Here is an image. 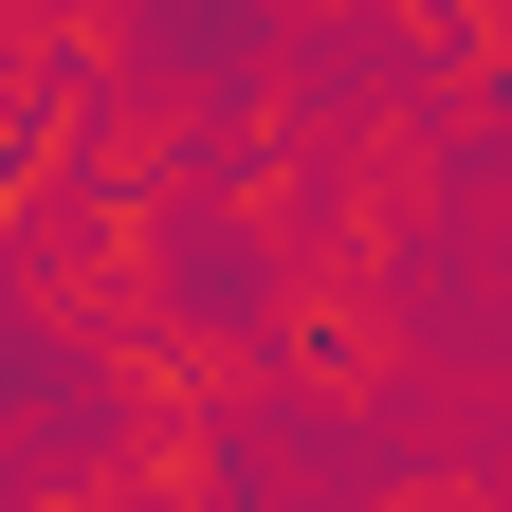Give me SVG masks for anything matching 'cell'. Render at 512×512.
<instances>
[{"mask_svg":"<svg viewBox=\"0 0 512 512\" xmlns=\"http://www.w3.org/2000/svg\"><path fill=\"white\" fill-rule=\"evenodd\" d=\"M256 330H275L293 421H366V403H403V275H384L366 238H311L293 275H256Z\"/></svg>","mask_w":512,"mask_h":512,"instance_id":"obj_1","label":"cell"},{"mask_svg":"<svg viewBox=\"0 0 512 512\" xmlns=\"http://www.w3.org/2000/svg\"><path fill=\"white\" fill-rule=\"evenodd\" d=\"M92 183H183V202H202V92H183V74H128L92 110Z\"/></svg>","mask_w":512,"mask_h":512,"instance_id":"obj_2","label":"cell"},{"mask_svg":"<svg viewBox=\"0 0 512 512\" xmlns=\"http://www.w3.org/2000/svg\"><path fill=\"white\" fill-rule=\"evenodd\" d=\"M348 512H512L494 476H384V494H348Z\"/></svg>","mask_w":512,"mask_h":512,"instance_id":"obj_3","label":"cell"}]
</instances>
